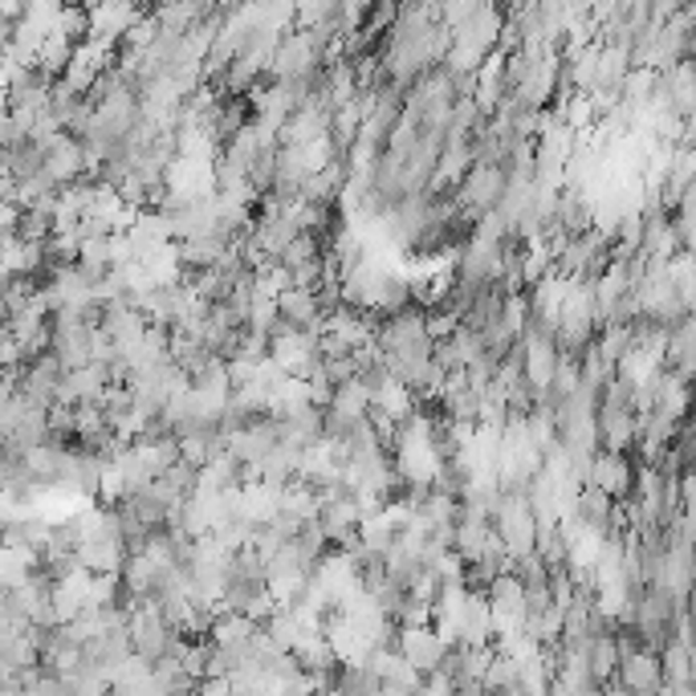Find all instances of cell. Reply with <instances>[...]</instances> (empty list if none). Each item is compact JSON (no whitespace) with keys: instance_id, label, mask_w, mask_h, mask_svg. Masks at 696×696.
I'll return each instance as SVG.
<instances>
[{"instance_id":"obj_1","label":"cell","mask_w":696,"mask_h":696,"mask_svg":"<svg viewBox=\"0 0 696 696\" xmlns=\"http://www.w3.org/2000/svg\"><path fill=\"white\" fill-rule=\"evenodd\" d=\"M127 636H130V651L143 656V660H159L171 651V639L176 631L167 627V619L159 615L151 599H135L130 602V615H127Z\"/></svg>"},{"instance_id":"obj_2","label":"cell","mask_w":696,"mask_h":696,"mask_svg":"<svg viewBox=\"0 0 696 696\" xmlns=\"http://www.w3.org/2000/svg\"><path fill=\"white\" fill-rule=\"evenodd\" d=\"M607 688H619V693H664V673H660V656L648 648H631L619 656V668L607 680Z\"/></svg>"},{"instance_id":"obj_3","label":"cell","mask_w":696,"mask_h":696,"mask_svg":"<svg viewBox=\"0 0 696 696\" xmlns=\"http://www.w3.org/2000/svg\"><path fill=\"white\" fill-rule=\"evenodd\" d=\"M86 12H90V41L102 49H115L127 37L130 24L143 17V4H135V0H95Z\"/></svg>"},{"instance_id":"obj_4","label":"cell","mask_w":696,"mask_h":696,"mask_svg":"<svg viewBox=\"0 0 696 696\" xmlns=\"http://www.w3.org/2000/svg\"><path fill=\"white\" fill-rule=\"evenodd\" d=\"M391 648L400 651L403 660L412 664L415 673L424 676L432 673L440 664V656H444V636H440L432 624H412V627H395V639H391Z\"/></svg>"},{"instance_id":"obj_5","label":"cell","mask_w":696,"mask_h":696,"mask_svg":"<svg viewBox=\"0 0 696 696\" xmlns=\"http://www.w3.org/2000/svg\"><path fill=\"white\" fill-rule=\"evenodd\" d=\"M61 375H66V366H61L58 354L46 346V351L33 354V359L24 363V371L17 375V391H21L24 400L41 403V408H53L58 388H61Z\"/></svg>"},{"instance_id":"obj_6","label":"cell","mask_w":696,"mask_h":696,"mask_svg":"<svg viewBox=\"0 0 696 696\" xmlns=\"http://www.w3.org/2000/svg\"><path fill=\"white\" fill-rule=\"evenodd\" d=\"M41 155H46V171L58 179V184H73V179L86 176V167H90L82 139L70 135V130H58L53 139L41 143Z\"/></svg>"},{"instance_id":"obj_7","label":"cell","mask_w":696,"mask_h":696,"mask_svg":"<svg viewBox=\"0 0 696 696\" xmlns=\"http://www.w3.org/2000/svg\"><path fill=\"white\" fill-rule=\"evenodd\" d=\"M631 477H636V464H631V452H611L599 449L590 457V472L587 484H599L602 493H611L615 501L631 493Z\"/></svg>"},{"instance_id":"obj_8","label":"cell","mask_w":696,"mask_h":696,"mask_svg":"<svg viewBox=\"0 0 696 696\" xmlns=\"http://www.w3.org/2000/svg\"><path fill=\"white\" fill-rule=\"evenodd\" d=\"M452 639H461V644H489L493 639V607H489L484 590H464L457 624H452Z\"/></svg>"},{"instance_id":"obj_9","label":"cell","mask_w":696,"mask_h":696,"mask_svg":"<svg viewBox=\"0 0 696 696\" xmlns=\"http://www.w3.org/2000/svg\"><path fill=\"white\" fill-rule=\"evenodd\" d=\"M273 302H277V318H282L285 326H294V331H322V302L314 290L285 285Z\"/></svg>"},{"instance_id":"obj_10","label":"cell","mask_w":696,"mask_h":696,"mask_svg":"<svg viewBox=\"0 0 696 696\" xmlns=\"http://www.w3.org/2000/svg\"><path fill=\"white\" fill-rule=\"evenodd\" d=\"M595 424H599V449H611V452L636 449V408L599 403V408H595Z\"/></svg>"},{"instance_id":"obj_11","label":"cell","mask_w":696,"mask_h":696,"mask_svg":"<svg viewBox=\"0 0 696 696\" xmlns=\"http://www.w3.org/2000/svg\"><path fill=\"white\" fill-rule=\"evenodd\" d=\"M73 558H78V567H86L90 575H110V570H122L127 546H122V538H115V533H107V538H82L78 550H73Z\"/></svg>"},{"instance_id":"obj_12","label":"cell","mask_w":696,"mask_h":696,"mask_svg":"<svg viewBox=\"0 0 696 696\" xmlns=\"http://www.w3.org/2000/svg\"><path fill=\"white\" fill-rule=\"evenodd\" d=\"M37 567H41V555H33L29 546H17L0 538V590L24 582Z\"/></svg>"},{"instance_id":"obj_13","label":"cell","mask_w":696,"mask_h":696,"mask_svg":"<svg viewBox=\"0 0 696 696\" xmlns=\"http://www.w3.org/2000/svg\"><path fill=\"white\" fill-rule=\"evenodd\" d=\"M273 322H277V302H273V297L253 294V302H248V322H245V326L253 334H265V339H269Z\"/></svg>"},{"instance_id":"obj_14","label":"cell","mask_w":696,"mask_h":696,"mask_svg":"<svg viewBox=\"0 0 696 696\" xmlns=\"http://www.w3.org/2000/svg\"><path fill=\"white\" fill-rule=\"evenodd\" d=\"M24 204L21 200H0V233H17V220H21Z\"/></svg>"}]
</instances>
